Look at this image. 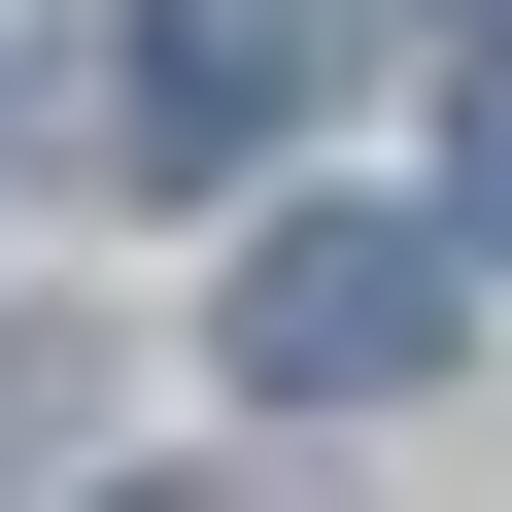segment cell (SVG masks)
<instances>
[{
  "instance_id": "7a4b0ae2",
  "label": "cell",
  "mask_w": 512,
  "mask_h": 512,
  "mask_svg": "<svg viewBox=\"0 0 512 512\" xmlns=\"http://www.w3.org/2000/svg\"><path fill=\"white\" fill-rule=\"evenodd\" d=\"M376 69V0H137V69H103V137L137 171H274L308 103Z\"/></svg>"
},
{
  "instance_id": "3957f363",
  "label": "cell",
  "mask_w": 512,
  "mask_h": 512,
  "mask_svg": "<svg viewBox=\"0 0 512 512\" xmlns=\"http://www.w3.org/2000/svg\"><path fill=\"white\" fill-rule=\"evenodd\" d=\"M444 239L512 274V35H478V103H444Z\"/></svg>"
},
{
  "instance_id": "277c9868",
  "label": "cell",
  "mask_w": 512,
  "mask_h": 512,
  "mask_svg": "<svg viewBox=\"0 0 512 512\" xmlns=\"http://www.w3.org/2000/svg\"><path fill=\"white\" fill-rule=\"evenodd\" d=\"M35 410H69V376H35V342H0V444H35Z\"/></svg>"
},
{
  "instance_id": "6da1fadb",
  "label": "cell",
  "mask_w": 512,
  "mask_h": 512,
  "mask_svg": "<svg viewBox=\"0 0 512 512\" xmlns=\"http://www.w3.org/2000/svg\"><path fill=\"white\" fill-rule=\"evenodd\" d=\"M444 308H478V239H410V205H274V239H239V410H410Z\"/></svg>"
}]
</instances>
